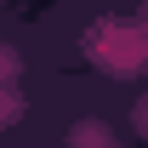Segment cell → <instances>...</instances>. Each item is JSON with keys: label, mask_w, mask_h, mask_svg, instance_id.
<instances>
[{"label": "cell", "mask_w": 148, "mask_h": 148, "mask_svg": "<svg viewBox=\"0 0 148 148\" xmlns=\"http://www.w3.org/2000/svg\"><path fill=\"white\" fill-rule=\"evenodd\" d=\"M131 120H137V131H143V137H148V97H143V103H137V114H131Z\"/></svg>", "instance_id": "3"}, {"label": "cell", "mask_w": 148, "mask_h": 148, "mask_svg": "<svg viewBox=\"0 0 148 148\" xmlns=\"http://www.w3.org/2000/svg\"><path fill=\"white\" fill-rule=\"evenodd\" d=\"M17 114H23V97L12 91V86H6V91H0V125H12Z\"/></svg>", "instance_id": "1"}, {"label": "cell", "mask_w": 148, "mask_h": 148, "mask_svg": "<svg viewBox=\"0 0 148 148\" xmlns=\"http://www.w3.org/2000/svg\"><path fill=\"white\" fill-rule=\"evenodd\" d=\"M12 74H17V51H12V46H0V91L12 86Z\"/></svg>", "instance_id": "2"}]
</instances>
